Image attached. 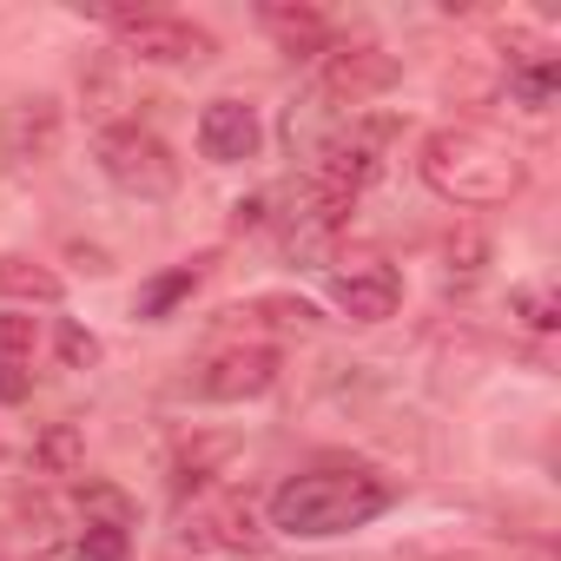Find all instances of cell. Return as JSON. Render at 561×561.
Segmentation results:
<instances>
[{"label": "cell", "mask_w": 561, "mask_h": 561, "mask_svg": "<svg viewBox=\"0 0 561 561\" xmlns=\"http://www.w3.org/2000/svg\"><path fill=\"white\" fill-rule=\"evenodd\" d=\"M34 397V364H8L0 357V403H27Z\"/></svg>", "instance_id": "24"}, {"label": "cell", "mask_w": 561, "mask_h": 561, "mask_svg": "<svg viewBox=\"0 0 561 561\" xmlns=\"http://www.w3.org/2000/svg\"><path fill=\"white\" fill-rule=\"evenodd\" d=\"M34 469H41V476H80V469H87V436H80V423H47V430L34 436Z\"/></svg>", "instance_id": "15"}, {"label": "cell", "mask_w": 561, "mask_h": 561, "mask_svg": "<svg viewBox=\"0 0 561 561\" xmlns=\"http://www.w3.org/2000/svg\"><path fill=\"white\" fill-rule=\"evenodd\" d=\"M198 277H205V257H198V264H172V271H159L152 285L139 291V305H133V311H139V318H172V311L198 291Z\"/></svg>", "instance_id": "16"}, {"label": "cell", "mask_w": 561, "mask_h": 561, "mask_svg": "<svg viewBox=\"0 0 561 561\" xmlns=\"http://www.w3.org/2000/svg\"><path fill=\"white\" fill-rule=\"evenodd\" d=\"M257 146H264V126H257L251 100H211L198 113V152L211 165H244V159H257Z\"/></svg>", "instance_id": "9"}, {"label": "cell", "mask_w": 561, "mask_h": 561, "mask_svg": "<svg viewBox=\"0 0 561 561\" xmlns=\"http://www.w3.org/2000/svg\"><path fill=\"white\" fill-rule=\"evenodd\" d=\"M54 351H60L67 370H93V364H100V337L80 331V324H60V331H54Z\"/></svg>", "instance_id": "21"}, {"label": "cell", "mask_w": 561, "mask_h": 561, "mask_svg": "<svg viewBox=\"0 0 561 561\" xmlns=\"http://www.w3.org/2000/svg\"><path fill=\"white\" fill-rule=\"evenodd\" d=\"M383 146H390V119H351V133L324 139V152H318V165H311V179H305V185H311L318 198H331V205L357 211L364 185L383 172Z\"/></svg>", "instance_id": "4"}, {"label": "cell", "mask_w": 561, "mask_h": 561, "mask_svg": "<svg viewBox=\"0 0 561 561\" xmlns=\"http://www.w3.org/2000/svg\"><path fill=\"white\" fill-rule=\"evenodd\" d=\"M60 271L34 264V257H14V251H0V298H14V305H60Z\"/></svg>", "instance_id": "14"}, {"label": "cell", "mask_w": 561, "mask_h": 561, "mask_svg": "<svg viewBox=\"0 0 561 561\" xmlns=\"http://www.w3.org/2000/svg\"><path fill=\"white\" fill-rule=\"evenodd\" d=\"M554 87H561V60H554V54H548V60L508 67V93H515L528 113H548V106H554Z\"/></svg>", "instance_id": "18"}, {"label": "cell", "mask_w": 561, "mask_h": 561, "mask_svg": "<svg viewBox=\"0 0 561 561\" xmlns=\"http://www.w3.org/2000/svg\"><path fill=\"white\" fill-rule=\"evenodd\" d=\"M87 561H126V535L119 528H80V541H73Z\"/></svg>", "instance_id": "23"}, {"label": "cell", "mask_w": 561, "mask_h": 561, "mask_svg": "<svg viewBox=\"0 0 561 561\" xmlns=\"http://www.w3.org/2000/svg\"><path fill=\"white\" fill-rule=\"evenodd\" d=\"M416 172L449 205H508L528 185L522 152L508 139H495L489 126H436L416 146Z\"/></svg>", "instance_id": "2"}, {"label": "cell", "mask_w": 561, "mask_h": 561, "mask_svg": "<svg viewBox=\"0 0 561 561\" xmlns=\"http://www.w3.org/2000/svg\"><path fill=\"white\" fill-rule=\"evenodd\" d=\"M179 541L192 554H257L264 548V522H257V508L244 495H211V502H198L185 515Z\"/></svg>", "instance_id": "7"}, {"label": "cell", "mask_w": 561, "mask_h": 561, "mask_svg": "<svg viewBox=\"0 0 561 561\" xmlns=\"http://www.w3.org/2000/svg\"><path fill=\"white\" fill-rule=\"evenodd\" d=\"M390 502H397L390 476L357 469V462H331V469H305L291 482H277L271 528H285L298 541H324V535H351V528L377 522Z\"/></svg>", "instance_id": "1"}, {"label": "cell", "mask_w": 561, "mask_h": 561, "mask_svg": "<svg viewBox=\"0 0 561 561\" xmlns=\"http://www.w3.org/2000/svg\"><path fill=\"white\" fill-rule=\"evenodd\" d=\"M34 344H41L34 318H21V311H0V357H8V364H34Z\"/></svg>", "instance_id": "20"}, {"label": "cell", "mask_w": 561, "mask_h": 561, "mask_svg": "<svg viewBox=\"0 0 561 561\" xmlns=\"http://www.w3.org/2000/svg\"><path fill=\"white\" fill-rule=\"evenodd\" d=\"M443 257H449V271H482V257H489V238H482V231H456V238L443 244Z\"/></svg>", "instance_id": "22"}, {"label": "cell", "mask_w": 561, "mask_h": 561, "mask_svg": "<svg viewBox=\"0 0 561 561\" xmlns=\"http://www.w3.org/2000/svg\"><path fill=\"white\" fill-rule=\"evenodd\" d=\"M93 159H100V172H106L126 198H172V192H179V159H172V146H165L152 126H139V119L100 126Z\"/></svg>", "instance_id": "3"}, {"label": "cell", "mask_w": 561, "mask_h": 561, "mask_svg": "<svg viewBox=\"0 0 561 561\" xmlns=\"http://www.w3.org/2000/svg\"><path fill=\"white\" fill-rule=\"evenodd\" d=\"M133 522H139V508H133L126 489H113V482H87L80 489V528H119V535H133Z\"/></svg>", "instance_id": "17"}, {"label": "cell", "mask_w": 561, "mask_h": 561, "mask_svg": "<svg viewBox=\"0 0 561 561\" xmlns=\"http://www.w3.org/2000/svg\"><path fill=\"white\" fill-rule=\"evenodd\" d=\"M100 21L119 34V47H126L133 60H152V67H198V60L218 54V41H211L205 27L179 21V14H152V8H139V14H100Z\"/></svg>", "instance_id": "5"}, {"label": "cell", "mask_w": 561, "mask_h": 561, "mask_svg": "<svg viewBox=\"0 0 561 561\" xmlns=\"http://www.w3.org/2000/svg\"><path fill=\"white\" fill-rule=\"evenodd\" d=\"M397 80H403L397 54H383V47H370V41H344V47H331L324 67H318V100H331V106H364V100L390 93Z\"/></svg>", "instance_id": "6"}, {"label": "cell", "mask_w": 561, "mask_h": 561, "mask_svg": "<svg viewBox=\"0 0 561 561\" xmlns=\"http://www.w3.org/2000/svg\"><path fill=\"white\" fill-rule=\"evenodd\" d=\"M277 383V351L271 344H231V351H218L205 370H198V397H211V403H251V397H264Z\"/></svg>", "instance_id": "8"}, {"label": "cell", "mask_w": 561, "mask_h": 561, "mask_svg": "<svg viewBox=\"0 0 561 561\" xmlns=\"http://www.w3.org/2000/svg\"><path fill=\"white\" fill-rule=\"evenodd\" d=\"M231 449H238V436H225V430L192 436V443L172 456V489H179V495H198L205 482H218V469L231 462Z\"/></svg>", "instance_id": "13"}, {"label": "cell", "mask_w": 561, "mask_h": 561, "mask_svg": "<svg viewBox=\"0 0 561 561\" xmlns=\"http://www.w3.org/2000/svg\"><path fill=\"white\" fill-rule=\"evenodd\" d=\"M257 27L285 47L291 60H324L337 41H331V21L318 8H257Z\"/></svg>", "instance_id": "11"}, {"label": "cell", "mask_w": 561, "mask_h": 561, "mask_svg": "<svg viewBox=\"0 0 561 561\" xmlns=\"http://www.w3.org/2000/svg\"><path fill=\"white\" fill-rule=\"evenodd\" d=\"M257 218H264V198H238V205H231V225H238V231L257 225Z\"/></svg>", "instance_id": "25"}, {"label": "cell", "mask_w": 561, "mask_h": 561, "mask_svg": "<svg viewBox=\"0 0 561 561\" xmlns=\"http://www.w3.org/2000/svg\"><path fill=\"white\" fill-rule=\"evenodd\" d=\"M508 318H522L528 331H554L561 324V298L548 285H515L508 291Z\"/></svg>", "instance_id": "19"}, {"label": "cell", "mask_w": 561, "mask_h": 561, "mask_svg": "<svg viewBox=\"0 0 561 561\" xmlns=\"http://www.w3.org/2000/svg\"><path fill=\"white\" fill-rule=\"evenodd\" d=\"M331 298H337V311L351 324H383L403 305V277L390 264H351V271L331 277Z\"/></svg>", "instance_id": "10"}, {"label": "cell", "mask_w": 561, "mask_h": 561, "mask_svg": "<svg viewBox=\"0 0 561 561\" xmlns=\"http://www.w3.org/2000/svg\"><path fill=\"white\" fill-rule=\"evenodd\" d=\"M54 146H60V106L54 100H14L8 106V152L41 165V159H54Z\"/></svg>", "instance_id": "12"}]
</instances>
